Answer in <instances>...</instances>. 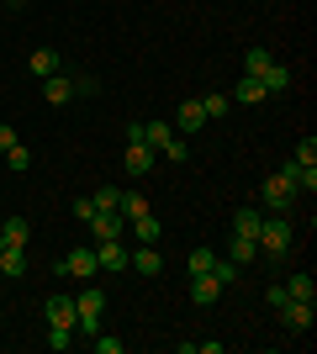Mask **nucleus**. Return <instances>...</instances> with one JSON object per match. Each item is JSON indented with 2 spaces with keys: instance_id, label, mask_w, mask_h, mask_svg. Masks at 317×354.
Wrapping results in <instances>:
<instances>
[{
  "instance_id": "f257e3e1",
  "label": "nucleus",
  "mask_w": 317,
  "mask_h": 354,
  "mask_svg": "<svg viewBox=\"0 0 317 354\" xmlns=\"http://www.w3.org/2000/svg\"><path fill=\"white\" fill-rule=\"evenodd\" d=\"M291 243H296V222L291 217H265L259 222V259H286L291 254Z\"/></svg>"
},
{
  "instance_id": "f03ea898",
  "label": "nucleus",
  "mask_w": 317,
  "mask_h": 354,
  "mask_svg": "<svg viewBox=\"0 0 317 354\" xmlns=\"http://www.w3.org/2000/svg\"><path fill=\"white\" fill-rule=\"evenodd\" d=\"M101 312H106V296L95 291V281H85V291L75 296V339H95L101 333Z\"/></svg>"
},
{
  "instance_id": "7ed1b4c3",
  "label": "nucleus",
  "mask_w": 317,
  "mask_h": 354,
  "mask_svg": "<svg viewBox=\"0 0 317 354\" xmlns=\"http://www.w3.org/2000/svg\"><path fill=\"white\" fill-rule=\"evenodd\" d=\"M259 196H265V212H270V217H291V212H296V201H302V191H296L280 169H275V175H265Z\"/></svg>"
},
{
  "instance_id": "20e7f679",
  "label": "nucleus",
  "mask_w": 317,
  "mask_h": 354,
  "mask_svg": "<svg viewBox=\"0 0 317 354\" xmlns=\"http://www.w3.org/2000/svg\"><path fill=\"white\" fill-rule=\"evenodd\" d=\"M127 270H137L143 281H153V275H164V254H159V243H137V249L127 254Z\"/></svg>"
},
{
  "instance_id": "39448f33",
  "label": "nucleus",
  "mask_w": 317,
  "mask_h": 354,
  "mask_svg": "<svg viewBox=\"0 0 317 354\" xmlns=\"http://www.w3.org/2000/svg\"><path fill=\"white\" fill-rule=\"evenodd\" d=\"M312 317H317V301H296V296H291L286 307H280L286 333H312Z\"/></svg>"
},
{
  "instance_id": "423d86ee",
  "label": "nucleus",
  "mask_w": 317,
  "mask_h": 354,
  "mask_svg": "<svg viewBox=\"0 0 317 354\" xmlns=\"http://www.w3.org/2000/svg\"><path fill=\"white\" fill-rule=\"evenodd\" d=\"M122 169H127V175H153V169H159V153H153L148 143H127V153H122Z\"/></svg>"
},
{
  "instance_id": "0eeeda50",
  "label": "nucleus",
  "mask_w": 317,
  "mask_h": 354,
  "mask_svg": "<svg viewBox=\"0 0 317 354\" xmlns=\"http://www.w3.org/2000/svg\"><path fill=\"white\" fill-rule=\"evenodd\" d=\"M127 243H122V238H101V243H95V259H101V270H111V275H122V270H127Z\"/></svg>"
},
{
  "instance_id": "6e6552de",
  "label": "nucleus",
  "mask_w": 317,
  "mask_h": 354,
  "mask_svg": "<svg viewBox=\"0 0 317 354\" xmlns=\"http://www.w3.org/2000/svg\"><path fill=\"white\" fill-rule=\"evenodd\" d=\"M280 175H286V180H291V185H296V191H302V196H312V191H317V164L286 159V164H280Z\"/></svg>"
},
{
  "instance_id": "1a4fd4ad",
  "label": "nucleus",
  "mask_w": 317,
  "mask_h": 354,
  "mask_svg": "<svg viewBox=\"0 0 317 354\" xmlns=\"http://www.w3.org/2000/svg\"><path fill=\"white\" fill-rule=\"evenodd\" d=\"M85 227L95 233V243H101V238H127V217H122V212H95Z\"/></svg>"
},
{
  "instance_id": "9d476101",
  "label": "nucleus",
  "mask_w": 317,
  "mask_h": 354,
  "mask_svg": "<svg viewBox=\"0 0 317 354\" xmlns=\"http://www.w3.org/2000/svg\"><path fill=\"white\" fill-rule=\"evenodd\" d=\"M64 270H69L75 281H95L101 259H95V249H75V254H64Z\"/></svg>"
},
{
  "instance_id": "9b49d317",
  "label": "nucleus",
  "mask_w": 317,
  "mask_h": 354,
  "mask_svg": "<svg viewBox=\"0 0 317 354\" xmlns=\"http://www.w3.org/2000/svg\"><path fill=\"white\" fill-rule=\"evenodd\" d=\"M21 275H27V249L0 243V281H21Z\"/></svg>"
},
{
  "instance_id": "f8f14e48",
  "label": "nucleus",
  "mask_w": 317,
  "mask_h": 354,
  "mask_svg": "<svg viewBox=\"0 0 317 354\" xmlns=\"http://www.w3.org/2000/svg\"><path fill=\"white\" fill-rule=\"evenodd\" d=\"M222 291H227V286L217 281L211 270H206V275H191V301H196V307H211V301H217Z\"/></svg>"
},
{
  "instance_id": "ddd939ff",
  "label": "nucleus",
  "mask_w": 317,
  "mask_h": 354,
  "mask_svg": "<svg viewBox=\"0 0 317 354\" xmlns=\"http://www.w3.org/2000/svg\"><path fill=\"white\" fill-rule=\"evenodd\" d=\"M43 317L53 328H75V296H48V301H43Z\"/></svg>"
},
{
  "instance_id": "4468645a",
  "label": "nucleus",
  "mask_w": 317,
  "mask_h": 354,
  "mask_svg": "<svg viewBox=\"0 0 317 354\" xmlns=\"http://www.w3.org/2000/svg\"><path fill=\"white\" fill-rule=\"evenodd\" d=\"M0 243L27 249V243H32V222H27V217H16V212H11V217H0Z\"/></svg>"
},
{
  "instance_id": "2eb2a0df",
  "label": "nucleus",
  "mask_w": 317,
  "mask_h": 354,
  "mask_svg": "<svg viewBox=\"0 0 317 354\" xmlns=\"http://www.w3.org/2000/svg\"><path fill=\"white\" fill-rule=\"evenodd\" d=\"M43 101L48 106H69V101H75V85H69L64 74H48V80H43Z\"/></svg>"
},
{
  "instance_id": "dca6fc26",
  "label": "nucleus",
  "mask_w": 317,
  "mask_h": 354,
  "mask_svg": "<svg viewBox=\"0 0 317 354\" xmlns=\"http://www.w3.org/2000/svg\"><path fill=\"white\" fill-rule=\"evenodd\" d=\"M259 85H265V95H280V90H291V69H286L280 59H275L270 69L259 74Z\"/></svg>"
},
{
  "instance_id": "f3484780",
  "label": "nucleus",
  "mask_w": 317,
  "mask_h": 354,
  "mask_svg": "<svg viewBox=\"0 0 317 354\" xmlns=\"http://www.w3.org/2000/svg\"><path fill=\"white\" fill-rule=\"evenodd\" d=\"M127 227H133V238H137V243H159V238H164V227H159V217H153V212H143V217H133V222H127Z\"/></svg>"
},
{
  "instance_id": "a211bd4d",
  "label": "nucleus",
  "mask_w": 317,
  "mask_h": 354,
  "mask_svg": "<svg viewBox=\"0 0 317 354\" xmlns=\"http://www.w3.org/2000/svg\"><path fill=\"white\" fill-rule=\"evenodd\" d=\"M227 259H233V265H249V259H259V243L243 238V233H233L227 238Z\"/></svg>"
},
{
  "instance_id": "6ab92c4d",
  "label": "nucleus",
  "mask_w": 317,
  "mask_h": 354,
  "mask_svg": "<svg viewBox=\"0 0 317 354\" xmlns=\"http://www.w3.org/2000/svg\"><path fill=\"white\" fill-rule=\"evenodd\" d=\"M233 101H238V106H259V101H265V85H259L254 74H243L238 85H233Z\"/></svg>"
},
{
  "instance_id": "aec40b11",
  "label": "nucleus",
  "mask_w": 317,
  "mask_h": 354,
  "mask_svg": "<svg viewBox=\"0 0 317 354\" xmlns=\"http://www.w3.org/2000/svg\"><path fill=\"white\" fill-rule=\"evenodd\" d=\"M27 69L37 74V80H48V74H59V53H53V48H37V53L27 59Z\"/></svg>"
},
{
  "instance_id": "412c9836",
  "label": "nucleus",
  "mask_w": 317,
  "mask_h": 354,
  "mask_svg": "<svg viewBox=\"0 0 317 354\" xmlns=\"http://www.w3.org/2000/svg\"><path fill=\"white\" fill-rule=\"evenodd\" d=\"M196 127H206V111H201V101L191 95V101H180V133H196Z\"/></svg>"
},
{
  "instance_id": "4be33fe9",
  "label": "nucleus",
  "mask_w": 317,
  "mask_h": 354,
  "mask_svg": "<svg viewBox=\"0 0 317 354\" xmlns=\"http://www.w3.org/2000/svg\"><path fill=\"white\" fill-rule=\"evenodd\" d=\"M259 222H265V212L243 207V212H233V233H243V238H254V243H259Z\"/></svg>"
},
{
  "instance_id": "5701e85b",
  "label": "nucleus",
  "mask_w": 317,
  "mask_h": 354,
  "mask_svg": "<svg viewBox=\"0 0 317 354\" xmlns=\"http://www.w3.org/2000/svg\"><path fill=\"white\" fill-rule=\"evenodd\" d=\"M270 64H275V53H270V48H249V53H243V74H254V80H259L265 69H270Z\"/></svg>"
},
{
  "instance_id": "b1692460",
  "label": "nucleus",
  "mask_w": 317,
  "mask_h": 354,
  "mask_svg": "<svg viewBox=\"0 0 317 354\" xmlns=\"http://www.w3.org/2000/svg\"><path fill=\"white\" fill-rule=\"evenodd\" d=\"M169 138H175V127H169V122H143V143H148L153 153H159Z\"/></svg>"
},
{
  "instance_id": "393cba45",
  "label": "nucleus",
  "mask_w": 317,
  "mask_h": 354,
  "mask_svg": "<svg viewBox=\"0 0 317 354\" xmlns=\"http://www.w3.org/2000/svg\"><path fill=\"white\" fill-rule=\"evenodd\" d=\"M286 296H296V301H317L312 275H307V270H302V275H291V281H286Z\"/></svg>"
},
{
  "instance_id": "a878e982",
  "label": "nucleus",
  "mask_w": 317,
  "mask_h": 354,
  "mask_svg": "<svg viewBox=\"0 0 317 354\" xmlns=\"http://www.w3.org/2000/svg\"><path fill=\"white\" fill-rule=\"evenodd\" d=\"M69 85H75V101H95V95H101V80H95V74H69Z\"/></svg>"
},
{
  "instance_id": "bb28decb",
  "label": "nucleus",
  "mask_w": 317,
  "mask_h": 354,
  "mask_svg": "<svg viewBox=\"0 0 317 354\" xmlns=\"http://www.w3.org/2000/svg\"><path fill=\"white\" fill-rule=\"evenodd\" d=\"M159 159H169V164H185L191 159V143H185V133H175L164 148H159Z\"/></svg>"
},
{
  "instance_id": "cd10ccee",
  "label": "nucleus",
  "mask_w": 317,
  "mask_h": 354,
  "mask_svg": "<svg viewBox=\"0 0 317 354\" xmlns=\"http://www.w3.org/2000/svg\"><path fill=\"white\" fill-rule=\"evenodd\" d=\"M122 217H127V222H133V217H143V212H148V201H143V196H137V191H122Z\"/></svg>"
},
{
  "instance_id": "c85d7f7f",
  "label": "nucleus",
  "mask_w": 317,
  "mask_h": 354,
  "mask_svg": "<svg viewBox=\"0 0 317 354\" xmlns=\"http://www.w3.org/2000/svg\"><path fill=\"white\" fill-rule=\"evenodd\" d=\"M0 159L11 164V169H32V148H27V143H11L6 153H0Z\"/></svg>"
},
{
  "instance_id": "c756f323",
  "label": "nucleus",
  "mask_w": 317,
  "mask_h": 354,
  "mask_svg": "<svg viewBox=\"0 0 317 354\" xmlns=\"http://www.w3.org/2000/svg\"><path fill=\"white\" fill-rule=\"evenodd\" d=\"M185 265H191V275H206V270L217 265V249H191V259H185Z\"/></svg>"
},
{
  "instance_id": "7c9ffc66",
  "label": "nucleus",
  "mask_w": 317,
  "mask_h": 354,
  "mask_svg": "<svg viewBox=\"0 0 317 354\" xmlns=\"http://www.w3.org/2000/svg\"><path fill=\"white\" fill-rule=\"evenodd\" d=\"M201 111H206V122H222L227 117V95H196Z\"/></svg>"
},
{
  "instance_id": "2f4dec72",
  "label": "nucleus",
  "mask_w": 317,
  "mask_h": 354,
  "mask_svg": "<svg viewBox=\"0 0 317 354\" xmlns=\"http://www.w3.org/2000/svg\"><path fill=\"white\" fill-rule=\"evenodd\" d=\"M90 201H95V212H117V207H122V191H117V185H101Z\"/></svg>"
},
{
  "instance_id": "473e14b6",
  "label": "nucleus",
  "mask_w": 317,
  "mask_h": 354,
  "mask_svg": "<svg viewBox=\"0 0 317 354\" xmlns=\"http://www.w3.org/2000/svg\"><path fill=\"white\" fill-rule=\"evenodd\" d=\"M211 275H217V281H222V286H238L243 265H233V259H217V265H211Z\"/></svg>"
},
{
  "instance_id": "72a5a7b5",
  "label": "nucleus",
  "mask_w": 317,
  "mask_h": 354,
  "mask_svg": "<svg viewBox=\"0 0 317 354\" xmlns=\"http://www.w3.org/2000/svg\"><path fill=\"white\" fill-rule=\"evenodd\" d=\"M75 344V328H53L48 323V349H69Z\"/></svg>"
},
{
  "instance_id": "f704fd0d",
  "label": "nucleus",
  "mask_w": 317,
  "mask_h": 354,
  "mask_svg": "<svg viewBox=\"0 0 317 354\" xmlns=\"http://www.w3.org/2000/svg\"><path fill=\"white\" fill-rule=\"evenodd\" d=\"M95 354H122V349H127V339H111V333H95Z\"/></svg>"
},
{
  "instance_id": "c9c22d12",
  "label": "nucleus",
  "mask_w": 317,
  "mask_h": 354,
  "mask_svg": "<svg viewBox=\"0 0 317 354\" xmlns=\"http://www.w3.org/2000/svg\"><path fill=\"white\" fill-rule=\"evenodd\" d=\"M291 159H302V164H317V138H302V143H296V153H291Z\"/></svg>"
},
{
  "instance_id": "e433bc0d",
  "label": "nucleus",
  "mask_w": 317,
  "mask_h": 354,
  "mask_svg": "<svg viewBox=\"0 0 317 354\" xmlns=\"http://www.w3.org/2000/svg\"><path fill=\"white\" fill-rule=\"evenodd\" d=\"M265 301H270V307L280 312V307H286V301H291V296H286V286H265Z\"/></svg>"
},
{
  "instance_id": "4c0bfd02",
  "label": "nucleus",
  "mask_w": 317,
  "mask_h": 354,
  "mask_svg": "<svg viewBox=\"0 0 317 354\" xmlns=\"http://www.w3.org/2000/svg\"><path fill=\"white\" fill-rule=\"evenodd\" d=\"M75 217H79V222L95 217V201H90V196H79V201H75Z\"/></svg>"
},
{
  "instance_id": "58836bf2",
  "label": "nucleus",
  "mask_w": 317,
  "mask_h": 354,
  "mask_svg": "<svg viewBox=\"0 0 317 354\" xmlns=\"http://www.w3.org/2000/svg\"><path fill=\"white\" fill-rule=\"evenodd\" d=\"M11 143H21V138H16V127H6V122H0V153H6Z\"/></svg>"
},
{
  "instance_id": "ea45409f",
  "label": "nucleus",
  "mask_w": 317,
  "mask_h": 354,
  "mask_svg": "<svg viewBox=\"0 0 317 354\" xmlns=\"http://www.w3.org/2000/svg\"><path fill=\"white\" fill-rule=\"evenodd\" d=\"M6 6H11V11H16V6H21V0H6Z\"/></svg>"
}]
</instances>
